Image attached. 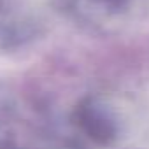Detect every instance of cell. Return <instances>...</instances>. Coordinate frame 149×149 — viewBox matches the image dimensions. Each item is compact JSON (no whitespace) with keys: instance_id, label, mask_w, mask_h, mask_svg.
<instances>
[{"instance_id":"1","label":"cell","mask_w":149,"mask_h":149,"mask_svg":"<svg viewBox=\"0 0 149 149\" xmlns=\"http://www.w3.org/2000/svg\"><path fill=\"white\" fill-rule=\"evenodd\" d=\"M76 119L77 125L86 132V135L97 144L107 146L116 139L118 130L114 121L91 98H84L83 102H79V105L76 107Z\"/></svg>"},{"instance_id":"2","label":"cell","mask_w":149,"mask_h":149,"mask_svg":"<svg viewBox=\"0 0 149 149\" xmlns=\"http://www.w3.org/2000/svg\"><path fill=\"white\" fill-rule=\"evenodd\" d=\"M105 2H109V4H112V6H119L123 0H105Z\"/></svg>"}]
</instances>
